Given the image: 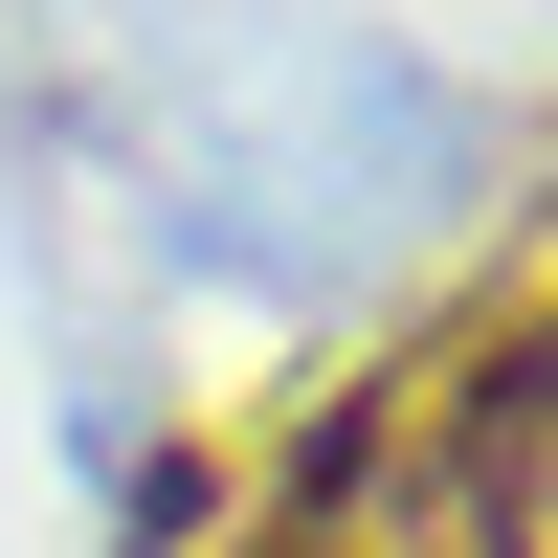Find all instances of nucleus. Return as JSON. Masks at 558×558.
<instances>
[{
  "label": "nucleus",
  "instance_id": "1",
  "mask_svg": "<svg viewBox=\"0 0 558 558\" xmlns=\"http://www.w3.org/2000/svg\"><path fill=\"white\" fill-rule=\"evenodd\" d=\"M313 492H380L425 558H558V246L447 313V336L313 447Z\"/></svg>",
  "mask_w": 558,
  "mask_h": 558
},
{
  "label": "nucleus",
  "instance_id": "2",
  "mask_svg": "<svg viewBox=\"0 0 558 558\" xmlns=\"http://www.w3.org/2000/svg\"><path fill=\"white\" fill-rule=\"evenodd\" d=\"M246 558H380V536H357V514H313V536H246Z\"/></svg>",
  "mask_w": 558,
  "mask_h": 558
}]
</instances>
